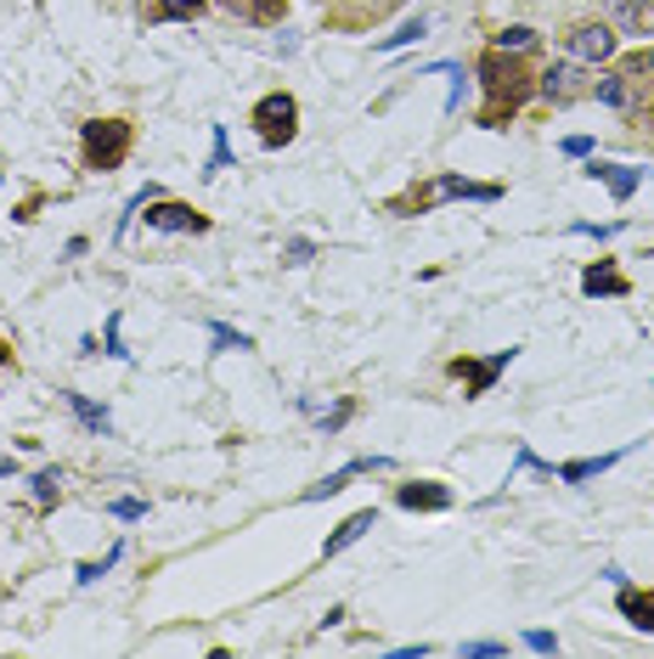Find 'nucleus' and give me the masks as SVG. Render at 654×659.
<instances>
[{
  "mask_svg": "<svg viewBox=\"0 0 654 659\" xmlns=\"http://www.w3.org/2000/svg\"><path fill=\"white\" fill-rule=\"evenodd\" d=\"M215 169H231V141H226V124H215V153H209V175Z\"/></svg>",
  "mask_w": 654,
  "mask_h": 659,
  "instance_id": "obj_28",
  "label": "nucleus"
},
{
  "mask_svg": "<svg viewBox=\"0 0 654 659\" xmlns=\"http://www.w3.org/2000/svg\"><path fill=\"white\" fill-rule=\"evenodd\" d=\"M525 648H531V653H553L558 637H553V631H525Z\"/></svg>",
  "mask_w": 654,
  "mask_h": 659,
  "instance_id": "obj_32",
  "label": "nucleus"
},
{
  "mask_svg": "<svg viewBox=\"0 0 654 659\" xmlns=\"http://www.w3.org/2000/svg\"><path fill=\"white\" fill-rule=\"evenodd\" d=\"M513 355H520V350H497L491 361H469V355H457V361H451V378H457L462 389H469V395H491V384L508 372V361H513Z\"/></svg>",
  "mask_w": 654,
  "mask_h": 659,
  "instance_id": "obj_5",
  "label": "nucleus"
},
{
  "mask_svg": "<svg viewBox=\"0 0 654 659\" xmlns=\"http://www.w3.org/2000/svg\"><path fill=\"white\" fill-rule=\"evenodd\" d=\"M592 90H598V102H603V108H615V113H632V108H637V90H632L626 74H598Z\"/></svg>",
  "mask_w": 654,
  "mask_h": 659,
  "instance_id": "obj_14",
  "label": "nucleus"
},
{
  "mask_svg": "<svg viewBox=\"0 0 654 659\" xmlns=\"http://www.w3.org/2000/svg\"><path fill=\"white\" fill-rule=\"evenodd\" d=\"M621 615L637 626V631H654V592H621Z\"/></svg>",
  "mask_w": 654,
  "mask_h": 659,
  "instance_id": "obj_18",
  "label": "nucleus"
},
{
  "mask_svg": "<svg viewBox=\"0 0 654 659\" xmlns=\"http://www.w3.org/2000/svg\"><path fill=\"white\" fill-rule=\"evenodd\" d=\"M587 175L610 186V198H615V204H626V198L637 193V186H643V169H626V164H610V158H592V164H587Z\"/></svg>",
  "mask_w": 654,
  "mask_h": 659,
  "instance_id": "obj_11",
  "label": "nucleus"
},
{
  "mask_svg": "<svg viewBox=\"0 0 654 659\" xmlns=\"http://www.w3.org/2000/svg\"><path fill=\"white\" fill-rule=\"evenodd\" d=\"M531 45H536V29H525V23H513V29L497 34V52H531Z\"/></svg>",
  "mask_w": 654,
  "mask_h": 659,
  "instance_id": "obj_26",
  "label": "nucleus"
},
{
  "mask_svg": "<svg viewBox=\"0 0 654 659\" xmlns=\"http://www.w3.org/2000/svg\"><path fill=\"white\" fill-rule=\"evenodd\" d=\"M615 12H621V23H626L632 34L654 29V7H648V0H615Z\"/></svg>",
  "mask_w": 654,
  "mask_h": 659,
  "instance_id": "obj_22",
  "label": "nucleus"
},
{
  "mask_svg": "<svg viewBox=\"0 0 654 659\" xmlns=\"http://www.w3.org/2000/svg\"><path fill=\"white\" fill-rule=\"evenodd\" d=\"M395 502H401L406 513H446V507H451V491H446L440 480H412V485L395 491Z\"/></svg>",
  "mask_w": 654,
  "mask_h": 659,
  "instance_id": "obj_9",
  "label": "nucleus"
},
{
  "mask_svg": "<svg viewBox=\"0 0 654 659\" xmlns=\"http://www.w3.org/2000/svg\"><path fill=\"white\" fill-rule=\"evenodd\" d=\"M310 254H316V243H310V238H294V243H288V265H305Z\"/></svg>",
  "mask_w": 654,
  "mask_h": 659,
  "instance_id": "obj_33",
  "label": "nucleus"
},
{
  "mask_svg": "<svg viewBox=\"0 0 654 659\" xmlns=\"http://www.w3.org/2000/svg\"><path fill=\"white\" fill-rule=\"evenodd\" d=\"M367 530H379V507H361V513H350V519H345L334 536L321 541V558H339V552H345V547H356Z\"/></svg>",
  "mask_w": 654,
  "mask_h": 659,
  "instance_id": "obj_12",
  "label": "nucleus"
},
{
  "mask_svg": "<svg viewBox=\"0 0 654 659\" xmlns=\"http://www.w3.org/2000/svg\"><path fill=\"white\" fill-rule=\"evenodd\" d=\"M570 57L576 63H610L615 57V34H610V23H581V29H570Z\"/></svg>",
  "mask_w": 654,
  "mask_h": 659,
  "instance_id": "obj_7",
  "label": "nucleus"
},
{
  "mask_svg": "<svg viewBox=\"0 0 654 659\" xmlns=\"http://www.w3.org/2000/svg\"><path fill=\"white\" fill-rule=\"evenodd\" d=\"M310 417H316V429H321V435H339L345 422L356 417V400H339L334 411H310Z\"/></svg>",
  "mask_w": 654,
  "mask_h": 659,
  "instance_id": "obj_24",
  "label": "nucleus"
},
{
  "mask_svg": "<svg viewBox=\"0 0 654 659\" xmlns=\"http://www.w3.org/2000/svg\"><path fill=\"white\" fill-rule=\"evenodd\" d=\"M480 85H486V108H480L486 130H508V119L520 113L525 97L536 90V79L525 74L520 52H486L480 57Z\"/></svg>",
  "mask_w": 654,
  "mask_h": 659,
  "instance_id": "obj_1",
  "label": "nucleus"
},
{
  "mask_svg": "<svg viewBox=\"0 0 654 659\" xmlns=\"http://www.w3.org/2000/svg\"><path fill=\"white\" fill-rule=\"evenodd\" d=\"M209 339H215V350H254V339L238 333V327H226V321H209Z\"/></svg>",
  "mask_w": 654,
  "mask_h": 659,
  "instance_id": "obj_23",
  "label": "nucleus"
},
{
  "mask_svg": "<svg viewBox=\"0 0 654 659\" xmlns=\"http://www.w3.org/2000/svg\"><path fill=\"white\" fill-rule=\"evenodd\" d=\"M57 496H63V468H40V474H34V507L52 513Z\"/></svg>",
  "mask_w": 654,
  "mask_h": 659,
  "instance_id": "obj_19",
  "label": "nucleus"
},
{
  "mask_svg": "<svg viewBox=\"0 0 654 659\" xmlns=\"http://www.w3.org/2000/svg\"><path fill=\"white\" fill-rule=\"evenodd\" d=\"M108 513L119 525H135V519H148V502L142 496H119V502H108Z\"/></svg>",
  "mask_w": 654,
  "mask_h": 659,
  "instance_id": "obj_27",
  "label": "nucleus"
},
{
  "mask_svg": "<svg viewBox=\"0 0 654 659\" xmlns=\"http://www.w3.org/2000/svg\"><path fill=\"white\" fill-rule=\"evenodd\" d=\"M0 366H12V344L7 339H0Z\"/></svg>",
  "mask_w": 654,
  "mask_h": 659,
  "instance_id": "obj_37",
  "label": "nucleus"
},
{
  "mask_svg": "<svg viewBox=\"0 0 654 659\" xmlns=\"http://www.w3.org/2000/svg\"><path fill=\"white\" fill-rule=\"evenodd\" d=\"M581 288H587L592 299H626V294H632V282H626V276H621L610 260H598V265H587Z\"/></svg>",
  "mask_w": 654,
  "mask_h": 659,
  "instance_id": "obj_13",
  "label": "nucleus"
},
{
  "mask_svg": "<svg viewBox=\"0 0 654 659\" xmlns=\"http://www.w3.org/2000/svg\"><path fill=\"white\" fill-rule=\"evenodd\" d=\"M565 153H570V158H587V153H592V135H565Z\"/></svg>",
  "mask_w": 654,
  "mask_h": 659,
  "instance_id": "obj_34",
  "label": "nucleus"
},
{
  "mask_svg": "<svg viewBox=\"0 0 654 659\" xmlns=\"http://www.w3.org/2000/svg\"><path fill=\"white\" fill-rule=\"evenodd\" d=\"M254 135L265 141V147H288V141L299 135V102L288 97V90H271V97L254 102Z\"/></svg>",
  "mask_w": 654,
  "mask_h": 659,
  "instance_id": "obj_4",
  "label": "nucleus"
},
{
  "mask_svg": "<svg viewBox=\"0 0 654 659\" xmlns=\"http://www.w3.org/2000/svg\"><path fill=\"white\" fill-rule=\"evenodd\" d=\"M462 653L469 659H497V653H508V642H462Z\"/></svg>",
  "mask_w": 654,
  "mask_h": 659,
  "instance_id": "obj_31",
  "label": "nucleus"
},
{
  "mask_svg": "<svg viewBox=\"0 0 654 659\" xmlns=\"http://www.w3.org/2000/svg\"><path fill=\"white\" fill-rule=\"evenodd\" d=\"M148 226H153V231H193V238H198V231H209V220H204L193 204H170V198H153V204H148Z\"/></svg>",
  "mask_w": 654,
  "mask_h": 659,
  "instance_id": "obj_8",
  "label": "nucleus"
},
{
  "mask_svg": "<svg viewBox=\"0 0 654 659\" xmlns=\"http://www.w3.org/2000/svg\"><path fill=\"white\" fill-rule=\"evenodd\" d=\"M621 74H626V79H643V74L654 79V52H637V57H626V68H621Z\"/></svg>",
  "mask_w": 654,
  "mask_h": 659,
  "instance_id": "obj_30",
  "label": "nucleus"
},
{
  "mask_svg": "<svg viewBox=\"0 0 654 659\" xmlns=\"http://www.w3.org/2000/svg\"><path fill=\"white\" fill-rule=\"evenodd\" d=\"M424 29H429V18H424V12H417V18H406V23H401L395 34H384V40H379V52H401V45L424 40Z\"/></svg>",
  "mask_w": 654,
  "mask_h": 659,
  "instance_id": "obj_21",
  "label": "nucleus"
},
{
  "mask_svg": "<svg viewBox=\"0 0 654 659\" xmlns=\"http://www.w3.org/2000/svg\"><path fill=\"white\" fill-rule=\"evenodd\" d=\"M615 462H621V451H610V457H581V462H558V468H547V474H558L565 485H581V480H598V474H610Z\"/></svg>",
  "mask_w": 654,
  "mask_h": 659,
  "instance_id": "obj_15",
  "label": "nucleus"
},
{
  "mask_svg": "<svg viewBox=\"0 0 654 659\" xmlns=\"http://www.w3.org/2000/svg\"><path fill=\"white\" fill-rule=\"evenodd\" d=\"M451 198L497 204V198H502V186H497V180H469V175H435L429 186H412V193L395 198L390 209H395V215H429L435 204H451Z\"/></svg>",
  "mask_w": 654,
  "mask_h": 659,
  "instance_id": "obj_2",
  "label": "nucleus"
},
{
  "mask_svg": "<svg viewBox=\"0 0 654 659\" xmlns=\"http://www.w3.org/2000/svg\"><path fill=\"white\" fill-rule=\"evenodd\" d=\"M204 7H209V0H159L153 18H159V23H193Z\"/></svg>",
  "mask_w": 654,
  "mask_h": 659,
  "instance_id": "obj_20",
  "label": "nucleus"
},
{
  "mask_svg": "<svg viewBox=\"0 0 654 659\" xmlns=\"http://www.w3.org/2000/svg\"><path fill=\"white\" fill-rule=\"evenodd\" d=\"M372 468H390V457H356V462H345V468H339V474L316 480V485H310V491H305L299 502H321V496H339V491H345V485H350L356 474H372Z\"/></svg>",
  "mask_w": 654,
  "mask_h": 659,
  "instance_id": "obj_10",
  "label": "nucleus"
},
{
  "mask_svg": "<svg viewBox=\"0 0 654 659\" xmlns=\"http://www.w3.org/2000/svg\"><path fill=\"white\" fill-rule=\"evenodd\" d=\"M119 321H124V316L113 310V316H108V350H102V355H113V361H124V355H130V350H124V333H119Z\"/></svg>",
  "mask_w": 654,
  "mask_h": 659,
  "instance_id": "obj_29",
  "label": "nucleus"
},
{
  "mask_svg": "<svg viewBox=\"0 0 654 659\" xmlns=\"http://www.w3.org/2000/svg\"><path fill=\"white\" fill-rule=\"evenodd\" d=\"M570 231H576V238H615L621 226H570Z\"/></svg>",
  "mask_w": 654,
  "mask_h": 659,
  "instance_id": "obj_35",
  "label": "nucleus"
},
{
  "mask_svg": "<svg viewBox=\"0 0 654 659\" xmlns=\"http://www.w3.org/2000/svg\"><path fill=\"white\" fill-rule=\"evenodd\" d=\"M536 90H542V97L547 102H558V108H570L576 97H587V68L570 57V63H553L542 79H536Z\"/></svg>",
  "mask_w": 654,
  "mask_h": 659,
  "instance_id": "obj_6",
  "label": "nucleus"
},
{
  "mask_svg": "<svg viewBox=\"0 0 654 659\" xmlns=\"http://www.w3.org/2000/svg\"><path fill=\"white\" fill-rule=\"evenodd\" d=\"M68 411L85 422V429L90 435H108L113 429V417H108V406H97V400H90V395H79V389H68Z\"/></svg>",
  "mask_w": 654,
  "mask_h": 659,
  "instance_id": "obj_17",
  "label": "nucleus"
},
{
  "mask_svg": "<svg viewBox=\"0 0 654 659\" xmlns=\"http://www.w3.org/2000/svg\"><path fill=\"white\" fill-rule=\"evenodd\" d=\"M220 7H226L231 18H243V23H276L288 0H220Z\"/></svg>",
  "mask_w": 654,
  "mask_h": 659,
  "instance_id": "obj_16",
  "label": "nucleus"
},
{
  "mask_svg": "<svg viewBox=\"0 0 654 659\" xmlns=\"http://www.w3.org/2000/svg\"><path fill=\"white\" fill-rule=\"evenodd\" d=\"M130 141H135L130 119H90V124L79 130V153H85V169H97V175L119 169V164L130 158Z\"/></svg>",
  "mask_w": 654,
  "mask_h": 659,
  "instance_id": "obj_3",
  "label": "nucleus"
},
{
  "mask_svg": "<svg viewBox=\"0 0 654 659\" xmlns=\"http://www.w3.org/2000/svg\"><path fill=\"white\" fill-rule=\"evenodd\" d=\"M119 558H124V547H108V552H102L97 563H79V570H74V575H79V586H90V581H102V575L113 570Z\"/></svg>",
  "mask_w": 654,
  "mask_h": 659,
  "instance_id": "obj_25",
  "label": "nucleus"
},
{
  "mask_svg": "<svg viewBox=\"0 0 654 659\" xmlns=\"http://www.w3.org/2000/svg\"><path fill=\"white\" fill-rule=\"evenodd\" d=\"M12 474H18V462H12V457H0V480H12Z\"/></svg>",
  "mask_w": 654,
  "mask_h": 659,
  "instance_id": "obj_36",
  "label": "nucleus"
}]
</instances>
